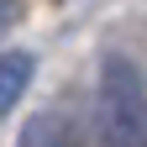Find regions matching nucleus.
I'll list each match as a JSON object with an SVG mask.
<instances>
[{"label":"nucleus","instance_id":"1","mask_svg":"<svg viewBox=\"0 0 147 147\" xmlns=\"http://www.w3.org/2000/svg\"><path fill=\"white\" fill-rule=\"evenodd\" d=\"M95 121L105 147H147V79L126 53H105L95 79Z\"/></svg>","mask_w":147,"mask_h":147},{"label":"nucleus","instance_id":"2","mask_svg":"<svg viewBox=\"0 0 147 147\" xmlns=\"http://www.w3.org/2000/svg\"><path fill=\"white\" fill-rule=\"evenodd\" d=\"M32 74H37L32 53H5V58H0V116L16 110V100H21L26 84H32Z\"/></svg>","mask_w":147,"mask_h":147},{"label":"nucleus","instance_id":"3","mask_svg":"<svg viewBox=\"0 0 147 147\" xmlns=\"http://www.w3.org/2000/svg\"><path fill=\"white\" fill-rule=\"evenodd\" d=\"M21 147H79V137L63 116H32L21 126Z\"/></svg>","mask_w":147,"mask_h":147},{"label":"nucleus","instance_id":"4","mask_svg":"<svg viewBox=\"0 0 147 147\" xmlns=\"http://www.w3.org/2000/svg\"><path fill=\"white\" fill-rule=\"evenodd\" d=\"M16 26V0H0V37Z\"/></svg>","mask_w":147,"mask_h":147}]
</instances>
